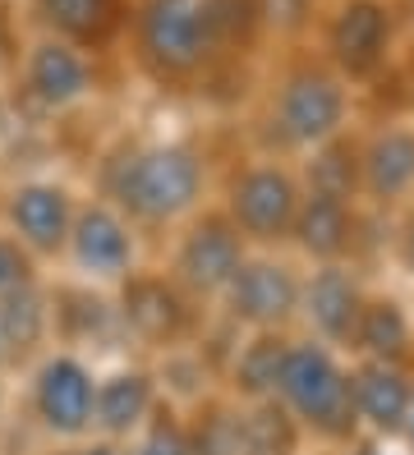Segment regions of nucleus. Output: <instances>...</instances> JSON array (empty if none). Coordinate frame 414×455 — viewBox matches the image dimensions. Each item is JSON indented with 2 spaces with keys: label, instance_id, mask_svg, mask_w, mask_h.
Here are the masks:
<instances>
[{
  "label": "nucleus",
  "instance_id": "nucleus-1",
  "mask_svg": "<svg viewBox=\"0 0 414 455\" xmlns=\"http://www.w3.org/2000/svg\"><path fill=\"white\" fill-rule=\"evenodd\" d=\"M134 51L161 84H199L263 28L258 0H138Z\"/></svg>",
  "mask_w": 414,
  "mask_h": 455
},
{
  "label": "nucleus",
  "instance_id": "nucleus-10",
  "mask_svg": "<svg viewBox=\"0 0 414 455\" xmlns=\"http://www.w3.org/2000/svg\"><path fill=\"white\" fill-rule=\"evenodd\" d=\"M359 194L377 207L414 198V124H382L359 143Z\"/></svg>",
  "mask_w": 414,
  "mask_h": 455
},
{
  "label": "nucleus",
  "instance_id": "nucleus-3",
  "mask_svg": "<svg viewBox=\"0 0 414 455\" xmlns=\"http://www.w3.org/2000/svg\"><path fill=\"white\" fill-rule=\"evenodd\" d=\"M350 84L327 60H299L272 92V133L295 152H313L345 133Z\"/></svg>",
  "mask_w": 414,
  "mask_h": 455
},
{
  "label": "nucleus",
  "instance_id": "nucleus-31",
  "mask_svg": "<svg viewBox=\"0 0 414 455\" xmlns=\"http://www.w3.org/2000/svg\"><path fill=\"white\" fill-rule=\"evenodd\" d=\"M74 455H120L116 446H83V451H74Z\"/></svg>",
  "mask_w": 414,
  "mask_h": 455
},
{
  "label": "nucleus",
  "instance_id": "nucleus-15",
  "mask_svg": "<svg viewBox=\"0 0 414 455\" xmlns=\"http://www.w3.org/2000/svg\"><path fill=\"white\" fill-rule=\"evenodd\" d=\"M10 226L28 253H55L69 244L74 203L61 184H19L10 194Z\"/></svg>",
  "mask_w": 414,
  "mask_h": 455
},
{
  "label": "nucleus",
  "instance_id": "nucleus-26",
  "mask_svg": "<svg viewBox=\"0 0 414 455\" xmlns=\"http://www.w3.org/2000/svg\"><path fill=\"white\" fill-rule=\"evenodd\" d=\"M28 281H33V258L14 235H0V294H10Z\"/></svg>",
  "mask_w": 414,
  "mask_h": 455
},
{
  "label": "nucleus",
  "instance_id": "nucleus-4",
  "mask_svg": "<svg viewBox=\"0 0 414 455\" xmlns=\"http://www.w3.org/2000/svg\"><path fill=\"white\" fill-rule=\"evenodd\" d=\"M276 400L286 405V414L309 427L322 442H345L354 437V400H350V372L337 363V355L322 340H290V359H286V378Z\"/></svg>",
  "mask_w": 414,
  "mask_h": 455
},
{
  "label": "nucleus",
  "instance_id": "nucleus-11",
  "mask_svg": "<svg viewBox=\"0 0 414 455\" xmlns=\"http://www.w3.org/2000/svg\"><path fill=\"white\" fill-rule=\"evenodd\" d=\"M359 308H364V290H359L350 267H341V262H322L318 272L299 285V313L309 317L313 340H322L327 350L350 345Z\"/></svg>",
  "mask_w": 414,
  "mask_h": 455
},
{
  "label": "nucleus",
  "instance_id": "nucleus-7",
  "mask_svg": "<svg viewBox=\"0 0 414 455\" xmlns=\"http://www.w3.org/2000/svg\"><path fill=\"white\" fill-rule=\"evenodd\" d=\"M299 276L276 258H244L235 281L226 285L231 317L254 331H281L299 313Z\"/></svg>",
  "mask_w": 414,
  "mask_h": 455
},
{
  "label": "nucleus",
  "instance_id": "nucleus-14",
  "mask_svg": "<svg viewBox=\"0 0 414 455\" xmlns=\"http://www.w3.org/2000/svg\"><path fill=\"white\" fill-rule=\"evenodd\" d=\"M410 372L401 363H377L364 359L350 372V400H354V419L369 427L373 437H396L405 410H410Z\"/></svg>",
  "mask_w": 414,
  "mask_h": 455
},
{
  "label": "nucleus",
  "instance_id": "nucleus-19",
  "mask_svg": "<svg viewBox=\"0 0 414 455\" xmlns=\"http://www.w3.org/2000/svg\"><path fill=\"white\" fill-rule=\"evenodd\" d=\"M350 350H359L364 359H377V363H405L410 350H414L410 313L396 299H369L364 294V308H359Z\"/></svg>",
  "mask_w": 414,
  "mask_h": 455
},
{
  "label": "nucleus",
  "instance_id": "nucleus-8",
  "mask_svg": "<svg viewBox=\"0 0 414 455\" xmlns=\"http://www.w3.org/2000/svg\"><path fill=\"white\" fill-rule=\"evenodd\" d=\"M97 88V65L93 51H78L61 37H42L23 56V92L42 111H69Z\"/></svg>",
  "mask_w": 414,
  "mask_h": 455
},
{
  "label": "nucleus",
  "instance_id": "nucleus-28",
  "mask_svg": "<svg viewBox=\"0 0 414 455\" xmlns=\"http://www.w3.org/2000/svg\"><path fill=\"white\" fill-rule=\"evenodd\" d=\"M401 437L414 446V391H410V410H405V423H401Z\"/></svg>",
  "mask_w": 414,
  "mask_h": 455
},
{
  "label": "nucleus",
  "instance_id": "nucleus-9",
  "mask_svg": "<svg viewBox=\"0 0 414 455\" xmlns=\"http://www.w3.org/2000/svg\"><path fill=\"white\" fill-rule=\"evenodd\" d=\"M244 267V235L226 217H203L175 253V281L193 294H226L235 272Z\"/></svg>",
  "mask_w": 414,
  "mask_h": 455
},
{
  "label": "nucleus",
  "instance_id": "nucleus-16",
  "mask_svg": "<svg viewBox=\"0 0 414 455\" xmlns=\"http://www.w3.org/2000/svg\"><path fill=\"white\" fill-rule=\"evenodd\" d=\"M69 249H74V262L88 276L110 281V276H125L134 267V235H129V221L116 207L78 212L74 226H69Z\"/></svg>",
  "mask_w": 414,
  "mask_h": 455
},
{
  "label": "nucleus",
  "instance_id": "nucleus-5",
  "mask_svg": "<svg viewBox=\"0 0 414 455\" xmlns=\"http://www.w3.org/2000/svg\"><path fill=\"white\" fill-rule=\"evenodd\" d=\"M396 10L392 0H337L322 19V60L345 84H369L392 60Z\"/></svg>",
  "mask_w": 414,
  "mask_h": 455
},
{
  "label": "nucleus",
  "instance_id": "nucleus-12",
  "mask_svg": "<svg viewBox=\"0 0 414 455\" xmlns=\"http://www.w3.org/2000/svg\"><path fill=\"white\" fill-rule=\"evenodd\" d=\"M93 400H97V382L78 359L61 355V359L42 363L37 387H33V410L55 437L88 433L93 427Z\"/></svg>",
  "mask_w": 414,
  "mask_h": 455
},
{
  "label": "nucleus",
  "instance_id": "nucleus-6",
  "mask_svg": "<svg viewBox=\"0 0 414 455\" xmlns=\"http://www.w3.org/2000/svg\"><path fill=\"white\" fill-rule=\"evenodd\" d=\"M299 198H304V189H299V180L286 166L254 162V166H244L235 175V184H231L226 221L244 239H258V244H281V239H290Z\"/></svg>",
  "mask_w": 414,
  "mask_h": 455
},
{
  "label": "nucleus",
  "instance_id": "nucleus-23",
  "mask_svg": "<svg viewBox=\"0 0 414 455\" xmlns=\"http://www.w3.org/2000/svg\"><path fill=\"white\" fill-rule=\"evenodd\" d=\"M309 194L345 198V203L359 194V143H345L341 133V139L309 152Z\"/></svg>",
  "mask_w": 414,
  "mask_h": 455
},
{
  "label": "nucleus",
  "instance_id": "nucleus-13",
  "mask_svg": "<svg viewBox=\"0 0 414 455\" xmlns=\"http://www.w3.org/2000/svg\"><path fill=\"white\" fill-rule=\"evenodd\" d=\"M33 10L46 37H61L78 51H106L134 14L129 0H33Z\"/></svg>",
  "mask_w": 414,
  "mask_h": 455
},
{
  "label": "nucleus",
  "instance_id": "nucleus-2",
  "mask_svg": "<svg viewBox=\"0 0 414 455\" xmlns=\"http://www.w3.org/2000/svg\"><path fill=\"white\" fill-rule=\"evenodd\" d=\"M106 194L116 198L120 212L134 221H175L203 198L207 166L189 143H152V148H129L101 175Z\"/></svg>",
  "mask_w": 414,
  "mask_h": 455
},
{
  "label": "nucleus",
  "instance_id": "nucleus-18",
  "mask_svg": "<svg viewBox=\"0 0 414 455\" xmlns=\"http://www.w3.org/2000/svg\"><path fill=\"white\" fill-rule=\"evenodd\" d=\"M290 239L309 253L313 262H341L354 244V212L345 198H327V194H304Z\"/></svg>",
  "mask_w": 414,
  "mask_h": 455
},
{
  "label": "nucleus",
  "instance_id": "nucleus-21",
  "mask_svg": "<svg viewBox=\"0 0 414 455\" xmlns=\"http://www.w3.org/2000/svg\"><path fill=\"white\" fill-rule=\"evenodd\" d=\"M286 359H290V340L281 331H258L248 345H239L235 355V391L248 395L258 405V400H276L281 391V378H286Z\"/></svg>",
  "mask_w": 414,
  "mask_h": 455
},
{
  "label": "nucleus",
  "instance_id": "nucleus-27",
  "mask_svg": "<svg viewBox=\"0 0 414 455\" xmlns=\"http://www.w3.org/2000/svg\"><path fill=\"white\" fill-rule=\"evenodd\" d=\"M134 455H189V433L171 419H157L143 433V442H138Z\"/></svg>",
  "mask_w": 414,
  "mask_h": 455
},
{
  "label": "nucleus",
  "instance_id": "nucleus-25",
  "mask_svg": "<svg viewBox=\"0 0 414 455\" xmlns=\"http://www.w3.org/2000/svg\"><path fill=\"white\" fill-rule=\"evenodd\" d=\"M189 455H244V414L212 410L189 437Z\"/></svg>",
  "mask_w": 414,
  "mask_h": 455
},
{
  "label": "nucleus",
  "instance_id": "nucleus-22",
  "mask_svg": "<svg viewBox=\"0 0 414 455\" xmlns=\"http://www.w3.org/2000/svg\"><path fill=\"white\" fill-rule=\"evenodd\" d=\"M51 327V308L42 299V290L28 281L10 294H0V331H5V345H10V359L37 350L42 336Z\"/></svg>",
  "mask_w": 414,
  "mask_h": 455
},
{
  "label": "nucleus",
  "instance_id": "nucleus-17",
  "mask_svg": "<svg viewBox=\"0 0 414 455\" xmlns=\"http://www.w3.org/2000/svg\"><path fill=\"white\" fill-rule=\"evenodd\" d=\"M120 317H125V327L148 345H171L189 327V308L180 299V290L161 276H129Z\"/></svg>",
  "mask_w": 414,
  "mask_h": 455
},
{
  "label": "nucleus",
  "instance_id": "nucleus-24",
  "mask_svg": "<svg viewBox=\"0 0 414 455\" xmlns=\"http://www.w3.org/2000/svg\"><path fill=\"white\" fill-rule=\"evenodd\" d=\"M299 423L286 414L281 400H258L244 414V455H295Z\"/></svg>",
  "mask_w": 414,
  "mask_h": 455
},
{
  "label": "nucleus",
  "instance_id": "nucleus-20",
  "mask_svg": "<svg viewBox=\"0 0 414 455\" xmlns=\"http://www.w3.org/2000/svg\"><path fill=\"white\" fill-rule=\"evenodd\" d=\"M152 414V382L143 372H116L97 387V400H93V423L110 437H125V433H138Z\"/></svg>",
  "mask_w": 414,
  "mask_h": 455
},
{
  "label": "nucleus",
  "instance_id": "nucleus-33",
  "mask_svg": "<svg viewBox=\"0 0 414 455\" xmlns=\"http://www.w3.org/2000/svg\"><path fill=\"white\" fill-rule=\"evenodd\" d=\"M69 455H74V451H69Z\"/></svg>",
  "mask_w": 414,
  "mask_h": 455
},
{
  "label": "nucleus",
  "instance_id": "nucleus-32",
  "mask_svg": "<svg viewBox=\"0 0 414 455\" xmlns=\"http://www.w3.org/2000/svg\"><path fill=\"white\" fill-rule=\"evenodd\" d=\"M10 363V345H5V331H0V368Z\"/></svg>",
  "mask_w": 414,
  "mask_h": 455
},
{
  "label": "nucleus",
  "instance_id": "nucleus-29",
  "mask_svg": "<svg viewBox=\"0 0 414 455\" xmlns=\"http://www.w3.org/2000/svg\"><path fill=\"white\" fill-rule=\"evenodd\" d=\"M401 253H405V267L414 272V221H410V230H405V244H401Z\"/></svg>",
  "mask_w": 414,
  "mask_h": 455
},
{
  "label": "nucleus",
  "instance_id": "nucleus-30",
  "mask_svg": "<svg viewBox=\"0 0 414 455\" xmlns=\"http://www.w3.org/2000/svg\"><path fill=\"white\" fill-rule=\"evenodd\" d=\"M350 455H396V451H386L382 442H364V446H354Z\"/></svg>",
  "mask_w": 414,
  "mask_h": 455
}]
</instances>
